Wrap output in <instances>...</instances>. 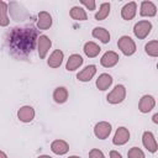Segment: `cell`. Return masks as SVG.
I'll return each instance as SVG.
<instances>
[{"label": "cell", "mask_w": 158, "mask_h": 158, "mask_svg": "<svg viewBox=\"0 0 158 158\" xmlns=\"http://www.w3.org/2000/svg\"><path fill=\"white\" fill-rule=\"evenodd\" d=\"M126 98V88L122 85V84H117L106 96V100L109 104H112V105H116V104H120L125 100Z\"/></svg>", "instance_id": "1"}, {"label": "cell", "mask_w": 158, "mask_h": 158, "mask_svg": "<svg viewBox=\"0 0 158 158\" xmlns=\"http://www.w3.org/2000/svg\"><path fill=\"white\" fill-rule=\"evenodd\" d=\"M117 47L125 56H132L136 52V43L130 36H121L117 41Z\"/></svg>", "instance_id": "2"}, {"label": "cell", "mask_w": 158, "mask_h": 158, "mask_svg": "<svg viewBox=\"0 0 158 158\" xmlns=\"http://www.w3.org/2000/svg\"><path fill=\"white\" fill-rule=\"evenodd\" d=\"M152 30V23L148 20H142L138 21L135 26H133V33L138 40H144Z\"/></svg>", "instance_id": "3"}, {"label": "cell", "mask_w": 158, "mask_h": 158, "mask_svg": "<svg viewBox=\"0 0 158 158\" xmlns=\"http://www.w3.org/2000/svg\"><path fill=\"white\" fill-rule=\"evenodd\" d=\"M51 46H52V41L49 40L48 36L40 35L37 37V51H38V56L41 59L46 58L48 51L51 49Z\"/></svg>", "instance_id": "4"}, {"label": "cell", "mask_w": 158, "mask_h": 158, "mask_svg": "<svg viewBox=\"0 0 158 158\" xmlns=\"http://www.w3.org/2000/svg\"><path fill=\"white\" fill-rule=\"evenodd\" d=\"M111 133V125L106 121H100L94 127V135L99 139H106Z\"/></svg>", "instance_id": "5"}, {"label": "cell", "mask_w": 158, "mask_h": 158, "mask_svg": "<svg viewBox=\"0 0 158 158\" xmlns=\"http://www.w3.org/2000/svg\"><path fill=\"white\" fill-rule=\"evenodd\" d=\"M118 59H120V57H118V54L116 52L107 51V52H105L102 54V57L100 59V64L102 67H105V68H112V67H115L117 64Z\"/></svg>", "instance_id": "6"}, {"label": "cell", "mask_w": 158, "mask_h": 158, "mask_svg": "<svg viewBox=\"0 0 158 158\" xmlns=\"http://www.w3.org/2000/svg\"><path fill=\"white\" fill-rule=\"evenodd\" d=\"M156 106V100L152 95H143L141 99H139V102H138V110L142 112V114H148L149 111H152Z\"/></svg>", "instance_id": "7"}, {"label": "cell", "mask_w": 158, "mask_h": 158, "mask_svg": "<svg viewBox=\"0 0 158 158\" xmlns=\"http://www.w3.org/2000/svg\"><path fill=\"white\" fill-rule=\"evenodd\" d=\"M35 109L30 105H25L17 110V118L21 122H31L35 118Z\"/></svg>", "instance_id": "8"}, {"label": "cell", "mask_w": 158, "mask_h": 158, "mask_svg": "<svg viewBox=\"0 0 158 158\" xmlns=\"http://www.w3.org/2000/svg\"><path fill=\"white\" fill-rule=\"evenodd\" d=\"M130 139V131L126 127H118L114 135L112 143L115 146H123Z\"/></svg>", "instance_id": "9"}, {"label": "cell", "mask_w": 158, "mask_h": 158, "mask_svg": "<svg viewBox=\"0 0 158 158\" xmlns=\"http://www.w3.org/2000/svg\"><path fill=\"white\" fill-rule=\"evenodd\" d=\"M142 143L144 146V148H147L148 152L151 153H156L157 152V142L154 138V135L151 131H144L142 135Z\"/></svg>", "instance_id": "10"}, {"label": "cell", "mask_w": 158, "mask_h": 158, "mask_svg": "<svg viewBox=\"0 0 158 158\" xmlns=\"http://www.w3.org/2000/svg\"><path fill=\"white\" fill-rule=\"evenodd\" d=\"M95 74H96V65L89 64L77 74V79L80 80V81H84V83L85 81H90L94 78Z\"/></svg>", "instance_id": "11"}, {"label": "cell", "mask_w": 158, "mask_h": 158, "mask_svg": "<svg viewBox=\"0 0 158 158\" xmlns=\"http://www.w3.org/2000/svg\"><path fill=\"white\" fill-rule=\"evenodd\" d=\"M137 14V4L135 1H130L121 9V17L126 21L132 20Z\"/></svg>", "instance_id": "12"}, {"label": "cell", "mask_w": 158, "mask_h": 158, "mask_svg": "<svg viewBox=\"0 0 158 158\" xmlns=\"http://www.w3.org/2000/svg\"><path fill=\"white\" fill-rule=\"evenodd\" d=\"M52 16L47 11H41L37 17V28L38 30H48L52 26Z\"/></svg>", "instance_id": "13"}, {"label": "cell", "mask_w": 158, "mask_h": 158, "mask_svg": "<svg viewBox=\"0 0 158 158\" xmlns=\"http://www.w3.org/2000/svg\"><path fill=\"white\" fill-rule=\"evenodd\" d=\"M63 59H64V53L60 49H54L51 53L49 58L47 59V64L51 68H59L62 62H63Z\"/></svg>", "instance_id": "14"}, {"label": "cell", "mask_w": 158, "mask_h": 158, "mask_svg": "<svg viewBox=\"0 0 158 158\" xmlns=\"http://www.w3.org/2000/svg\"><path fill=\"white\" fill-rule=\"evenodd\" d=\"M51 151L54 154L63 156V154H65L69 151V144L64 139H54L51 143Z\"/></svg>", "instance_id": "15"}, {"label": "cell", "mask_w": 158, "mask_h": 158, "mask_svg": "<svg viewBox=\"0 0 158 158\" xmlns=\"http://www.w3.org/2000/svg\"><path fill=\"white\" fill-rule=\"evenodd\" d=\"M157 14V7L152 1H142L141 2V9H139V15L143 17H153Z\"/></svg>", "instance_id": "16"}, {"label": "cell", "mask_w": 158, "mask_h": 158, "mask_svg": "<svg viewBox=\"0 0 158 158\" xmlns=\"http://www.w3.org/2000/svg\"><path fill=\"white\" fill-rule=\"evenodd\" d=\"M83 62H84L83 57H81L80 54L74 53V54L69 56V58H68V60H67V63H65V69H67L68 72H73V70L78 69V68L83 64Z\"/></svg>", "instance_id": "17"}, {"label": "cell", "mask_w": 158, "mask_h": 158, "mask_svg": "<svg viewBox=\"0 0 158 158\" xmlns=\"http://www.w3.org/2000/svg\"><path fill=\"white\" fill-rule=\"evenodd\" d=\"M95 84H96V88L99 90H101V91L107 90L112 84V77L110 74H107V73H102V74H100L98 77Z\"/></svg>", "instance_id": "18"}, {"label": "cell", "mask_w": 158, "mask_h": 158, "mask_svg": "<svg viewBox=\"0 0 158 158\" xmlns=\"http://www.w3.org/2000/svg\"><path fill=\"white\" fill-rule=\"evenodd\" d=\"M83 51H84V53H85L86 57H89V58H95L96 56H99L101 48H100L99 44H96L95 42L89 41V42H86V43L84 44Z\"/></svg>", "instance_id": "19"}, {"label": "cell", "mask_w": 158, "mask_h": 158, "mask_svg": "<svg viewBox=\"0 0 158 158\" xmlns=\"http://www.w3.org/2000/svg\"><path fill=\"white\" fill-rule=\"evenodd\" d=\"M91 35H93V37H95L96 40H99L102 43H109L110 42V33L104 27H95L93 30Z\"/></svg>", "instance_id": "20"}, {"label": "cell", "mask_w": 158, "mask_h": 158, "mask_svg": "<svg viewBox=\"0 0 158 158\" xmlns=\"http://www.w3.org/2000/svg\"><path fill=\"white\" fill-rule=\"evenodd\" d=\"M68 90L67 88L64 86H58L54 89L53 91V100L57 102V104H63L68 100Z\"/></svg>", "instance_id": "21"}, {"label": "cell", "mask_w": 158, "mask_h": 158, "mask_svg": "<svg viewBox=\"0 0 158 158\" xmlns=\"http://www.w3.org/2000/svg\"><path fill=\"white\" fill-rule=\"evenodd\" d=\"M69 15L73 20H77V21H85L88 19L86 11L80 6H73L69 11Z\"/></svg>", "instance_id": "22"}, {"label": "cell", "mask_w": 158, "mask_h": 158, "mask_svg": "<svg viewBox=\"0 0 158 158\" xmlns=\"http://www.w3.org/2000/svg\"><path fill=\"white\" fill-rule=\"evenodd\" d=\"M7 4L5 1H0V26L6 27L10 23V19L7 15Z\"/></svg>", "instance_id": "23"}, {"label": "cell", "mask_w": 158, "mask_h": 158, "mask_svg": "<svg viewBox=\"0 0 158 158\" xmlns=\"http://www.w3.org/2000/svg\"><path fill=\"white\" fill-rule=\"evenodd\" d=\"M109 14H110V4L109 2H102L99 7V11L95 14V20L102 21L109 16Z\"/></svg>", "instance_id": "24"}, {"label": "cell", "mask_w": 158, "mask_h": 158, "mask_svg": "<svg viewBox=\"0 0 158 158\" xmlns=\"http://www.w3.org/2000/svg\"><path fill=\"white\" fill-rule=\"evenodd\" d=\"M144 51L148 56L156 58L158 57V41L157 40H153V41H149L146 46H144Z\"/></svg>", "instance_id": "25"}, {"label": "cell", "mask_w": 158, "mask_h": 158, "mask_svg": "<svg viewBox=\"0 0 158 158\" xmlns=\"http://www.w3.org/2000/svg\"><path fill=\"white\" fill-rule=\"evenodd\" d=\"M127 157L128 158H146L143 151L138 147H132L128 152H127Z\"/></svg>", "instance_id": "26"}, {"label": "cell", "mask_w": 158, "mask_h": 158, "mask_svg": "<svg viewBox=\"0 0 158 158\" xmlns=\"http://www.w3.org/2000/svg\"><path fill=\"white\" fill-rule=\"evenodd\" d=\"M89 158H105V154H104L100 149L93 148V149H90V152H89Z\"/></svg>", "instance_id": "27"}, {"label": "cell", "mask_w": 158, "mask_h": 158, "mask_svg": "<svg viewBox=\"0 0 158 158\" xmlns=\"http://www.w3.org/2000/svg\"><path fill=\"white\" fill-rule=\"evenodd\" d=\"M80 4L84 5V6H85L88 10H90V11L95 10V7H96V2H95L94 0H80Z\"/></svg>", "instance_id": "28"}, {"label": "cell", "mask_w": 158, "mask_h": 158, "mask_svg": "<svg viewBox=\"0 0 158 158\" xmlns=\"http://www.w3.org/2000/svg\"><path fill=\"white\" fill-rule=\"evenodd\" d=\"M110 158H122V156L117 151H110Z\"/></svg>", "instance_id": "29"}, {"label": "cell", "mask_w": 158, "mask_h": 158, "mask_svg": "<svg viewBox=\"0 0 158 158\" xmlns=\"http://www.w3.org/2000/svg\"><path fill=\"white\" fill-rule=\"evenodd\" d=\"M152 120H153L154 123H158V114H154L153 117H152Z\"/></svg>", "instance_id": "30"}, {"label": "cell", "mask_w": 158, "mask_h": 158, "mask_svg": "<svg viewBox=\"0 0 158 158\" xmlns=\"http://www.w3.org/2000/svg\"><path fill=\"white\" fill-rule=\"evenodd\" d=\"M0 158H7V154L2 151H0Z\"/></svg>", "instance_id": "31"}, {"label": "cell", "mask_w": 158, "mask_h": 158, "mask_svg": "<svg viewBox=\"0 0 158 158\" xmlns=\"http://www.w3.org/2000/svg\"><path fill=\"white\" fill-rule=\"evenodd\" d=\"M37 158H52L51 156H47V154H42V156H38Z\"/></svg>", "instance_id": "32"}, {"label": "cell", "mask_w": 158, "mask_h": 158, "mask_svg": "<svg viewBox=\"0 0 158 158\" xmlns=\"http://www.w3.org/2000/svg\"><path fill=\"white\" fill-rule=\"evenodd\" d=\"M68 158H80V157H78V156H70V157H68Z\"/></svg>", "instance_id": "33"}]
</instances>
